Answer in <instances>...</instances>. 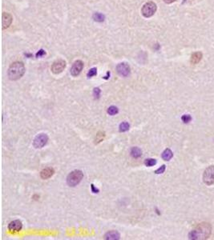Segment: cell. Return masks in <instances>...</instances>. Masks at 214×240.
<instances>
[{
  "label": "cell",
  "mask_w": 214,
  "mask_h": 240,
  "mask_svg": "<svg viewBox=\"0 0 214 240\" xmlns=\"http://www.w3.org/2000/svg\"><path fill=\"white\" fill-rule=\"evenodd\" d=\"M211 233V224L209 223H201L189 233V237L192 240H205L209 239Z\"/></svg>",
  "instance_id": "cell-1"
},
{
  "label": "cell",
  "mask_w": 214,
  "mask_h": 240,
  "mask_svg": "<svg viewBox=\"0 0 214 240\" xmlns=\"http://www.w3.org/2000/svg\"><path fill=\"white\" fill-rule=\"evenodd\" d=\"M25 66L22 62H14L8 69V77L11 80H18L25 73Z\"/></svg>",
  "instance_id": "cell-2"
},
{
  "label": "cell",
  "mask_w": 214,
  "mask_h": 240,
  "mask_svg": "<svg viewBox=\"0 0 214 240\" xmlns=\"http://www.w3.org/2000/svg\"><path fill=\"white\" fill-rule=\"evenodd\" d=\"M84 178V173L81 171L76 170L71 172L67 178V184L70 187H75L81 182L82 179Z\"/></svg>",
  "instance_id": "cell-3"
},
{
  "label": "cell",
  "mask_w": 214,
  "mask_h": 240,
  "mask_svg": "<svg viewBox=\"0 0 214 240\" xmlns=\"http://www.w3.org/2000/svg\"><path fill=\"white\" fill-rule=\"evenodd\" d=\"M156 9H157V6L154 2H147L143 6L141 13L143 16L145 18H150L156 13Z\"/></svg>",
  "instance_id": "cell-4"
},
{
  "label": "cell",
  "mask_w": 214,
  "mask_h": 240,
  "mask_svg": "<svg viewBox=\"0 0 214 240\" xmlns=\"http://www.w3.org/2000/svg\"><path fill=\"white\" fill-rule=\"evenodd\" d=\"M203 181L206 185L210 186L214 183V165L209 166L203 174Z\"/></svg>",
  "instance_id": "cell-5"
},
{
  "label": "cell",
  "mask_w": 214,
  "mask_h": 240,
  "mask_svg": "<svg viewBox=\"0 0 214 240\" xmlns=\"http://www.w3.org/2000/svg\"><path fill=\"white\" fill-rule=\"evenodd\" d=\"M65 67H66V62L64 59H58L53 63L51 70L52 73L58 75V74H60L64 71Z\"/></svg>",
  "instance_id": "cell-6"
},
{
  "label": "cell",
  "mask_w": 214,
  "mask_h": 240,
  "mask_svg": "<svg viewBox=\"0 0 214 240\" xmlns=\"http://www.w3.org/2000/svg\"><path fill=\"white\" fill-rule=\"evenodd\" d=\"M48 141V137L46 134H40L37 135L35 138L34 139L33 146L35 148H42L47 144Z\"/></svg>",
  "instance_id": "cell-7"
},
{
  "label": "cell",
  "mask_w": 214,
  "mask_h": 240,
  "mask_svg": "<svg viewBox=\"0 0 214 240\" xmlns=\"http://www.w3.org/2000/svg\"><path fill=\"white\" fill-rule=\"evenodd\" d=\"M117 73L122 77H128L130 75V66L125 63H121L116 66Z\"/></svg>",
  "instance_id": "cell-8"
},
{
  "label": "cell",
  "mask_w": 214,
  "mask_h": 240,
  "mask_svg": "<svg viewBox=\"0 0 214 240\" xmlns=\"http://www.w3.org/2000/svg\"><path fill=\"white\" fill-rule=\"evenodd\" d=\"M83 68H84V63L81 60L75 61L71 68V75L74 77L77 76L80 74Z\"/></svg>",
  "instance_id": "cell-9"
},
{
  "label": "cell",
  "mask_w": 214,
  "mask_h": 240,
  "mask_svg": "<svg viewBox=\"0 0 214 240\" xmlns=\"http://www.w3.org/2000/svg\"><path fill=\"white\" fill-rule=\"evenodd\" d=\"M12 20H13V18L11 16V14L7 12H3L2 14V28L3 30L8 28L11 26Z\"/></svg>",
  "instance_id": "cell-10"
},
{
  "label": "cell",
  "mask_w": 214,
  "mask_h": 240,
  "mask_svg": "<svg viewBox=\"0 0 214 240\" xmlns=\"http://www.w3.org/2000/svg\"><path fill=\"white\" fill-rule=\"evenodd\" d=\"M22 228V222L20 220H14L11 222L8 225V229L11 231L18 232L21 231Z\"/></svg>",
  "instance_id": "cell-11"
},
{
  "label": "cell",
  "mask_w": 214,
  "mask_h": 240,
  "mask_svg": "<svg viewBox=\"0 0 214 240\" xmlns=\"http://www.w3.org/2000/svg\"><path fill=\"white\" fill-rule=\"evenodd\" d=\"M54 173H55L54 169L51 168V167H47V168L43 169L40 172V177L42 178L43 179H49V178L52 176Z\"/></svg>",
  "instance_id": "cell-12"
},
{
  "label": "cell",
  "mask_w": 214,
  "mask_h": 240,
  "mask_svg": "<svg viewBox=\"0 0 214 240\" xmlns=\"http://www.w3.org/2000/svg\"><path fill=\"white\" fill-rule=\"evenodd\" d=\"M201 58H202V53L200 51H197L192 55L190 62L192 64H197L201 60Z\"/></svg>",
  "instance_id": "cell-13"
},
{
  "label": "cell",
  "mask_w": 214,
  "mask_h": 240,
  "mask_svg": "<svg viewBox=\"0 0 214 240\" xmlns=\"http://www.w3.org/2000/svg\"><path fill=\"white\" fill-rule=\"evenodd\" d=\"M105 239L108 240H116L120 239V234L116 231H111L108 232L104 236Z\"/></svg>",
  "instance_id": "cell-14"
},
{
  "label": "cell",
  "mask_w": 214,
  "mask_h": 240,
  "mask_svg": "<svg viewBox=\"0 0 214 240\" xmlns=\"http://www.w3.org/2000/svg\"><path fill=\"white\" fill-rule=\"evenodd\" d=\"M172 156H173V153H172V151L170 149H168V148L166 150H164V152L162 153L161 155L162 159L164 160H165V161H169V160L172 158Z\"/></svg>",
  "instance_id": "cell-15"
},
{
  "label": "cell",
  "mask_w": 214,
  "mask_h": 240,
  "mask_svg": "<svg viewBox=\"0 0 214 240\" xmlns=\"http://www.w3.org/2000/svg\"><path fill=\"white\" fill-rule=\"evenodd\" d=\"M130 153L131 155H132L133 158H135V159L140 158L142 155L141 150L140 149L139 147H133V148H132Z\"/></svg>",
  "instance_id": "cell-16"
},
{
  "label": "cell",
  "mask_w": 214,
  "mask_h": 240,
  "mask_svg": "<svg viewBox=\"0 0 214 240\" xmlns=\"http://www.w3.org/2000/svg\"><path fill=\"white\" fill-rule=\"evenodd\" d=\"M104 19H105L104 15H103V14L100 13V12H96V13H95V14H93V19H94L95 22H102L104 21Z\"/></svg>",
  "instance_id": "cell-17"
},
{
  "label": "cell",
  "mask_w": 214,
  "mask_h": 240,
  "mask_svg": "<svg viewBox=\"0 0 214 240\" xmlns=\"http://www.w3.org/2000/svg\"><path fill=\"white\" fill-rule=\"evenodd\" d=\"M129 127H130L129 123H127V122H124L122 123H120L119 128H120V132H125V131L129 130Z\"/></svg>",
  "instance_id": "cell-18"
},
{
  "label": "cell",
  "mask_w": 214,
  "mask_h": 240,
  "mask_svg": "<svg viewBox=\"0 0 214 240\" xmlns=\"http://www.w3.org/2000/svg\"><path fill=\"white\" fill-rule=\"evenodd\" d=\"M156 160L155 159H147L145 161V165L146 166H153L156 165Z\"/></svg>",
  "instance_id": "cell-19"
},
{
  "label": "cell",
  "mask_w": 214,
  "mask_h": 240,
  "mask_svg": "<svg viewBox=\"0 0 214 240\" xmlns=\"http://www.w3.org/2000/svg\"><path fill=\"white\" fill-rule=\"evenodd\" d=\"M119 112V110L116 107H114V106H111L110 107H108V113L110 115H116L117 113Z\"/></svg>",
  "instance_id": "cell-20"
},
{
  "label": "cell",
  "mask_w": 214,
  "mask_h": 240,
  "mask_svg": "<svg viewBox=\"0 0 214 240\" xmlns=\"http://www.w3.org/2000/svg\"><path fill=\"white\" fill-rule=\"evenodd\" d=\"M96 75H97V69H96L95 67H93L92 69L89 70V71L87 72V76L88 78H92Z\"/></svg>",
  "instance_id": "cell-21"
},
{
  "label": "cell",
  "mask_w": 214,
  "mask_h": 240,
  "mask_svg": "<svg viewBox=\"0 0 214 240\" xmlns=\"http://www.w3.org/2000/svg\"><path fill=\"white\" fill-rule=\"evenodd\" d=\"M181 119H182V121H183L184 123H190L191 120H192V117H191V115H184L181 117Z\"/></svg>",
  "instance_id": "cell-22"
},
{
  "label": "cell",
  "mask_w": 214,
  "mask_h": 240,
  "mask_svg": "<svg viewBox=\"0 0 214 240\" xmlns=\"http://www.w3.org/2000/svg\"><path fill=\"white\" fill-rule=\"evenodd\" d=\"M100 93H101V91L99 87H96V88H94L93 90V95H94L95 99H99L100 96Z\"/></svg>",
  "instance_id": "cell-23"
},
{
  "label": "cell",
  "mask_w": 214,
  "mask_h": 240,
  "mask_svg": "<svg viewBox=\"0 0 214 240\" xmlns=\"http://www.w3.org/2000/svg\"><path fill=\"white\" fill-rule=\"evenodd\" d=\"M104 133H99L97 135H96V138H95V143H100V142H101V141H103V138H104Z\"/></svg>",
  "instance_id": "cell-24"
},
{
  "label": "cell",
  "mask_w": 214,
  "mask_h": 240,
  "mask_svg": "<svg viewBox=\"0 0 214 240\" xmlns=\"http://www.w3.org/2000/svg\"><path fill=\"white\" fill-rule=\"evenodd\" d=\"M164 171H165V165H162L160 168H158L156 171H155V174H160L164 173Z\"/></svg>",
  "instance_id": "cell-25"
},
{
  "label": "cell",
  "mask_w": 214,
  "mask_h": 240,
  "mask_svg": "<svg viewBox=\"0 0 214 240\" xmlns=\"http://www.w3.org/2000/svg\"><path fill=\"white\" fill-rule=\"evenodd\" d=\"M44 55H46L45 50H43V49H41V50H39V52L36 54V57L37 58H39V57H42V56H43Z\"/></svg>",
  "instance_id": "cell-26"
},
{
  "label": "cell",
  "mask_w": 214,
  "mask_h": 240,
  "mask_svg": "<svg viewBox=\"0 0 214 240\" xmlns=\"http://www.w3.org/2000/svg\"><path fill=\"white\" fill-rule=\"evenodd\" d=\"M91 188H92V191L93 192V193H99V189H97L96 187H95V186L93 185V184H92L91 185Z\"/></svg>",
  "instance_id": "cell-27"
},
{
  "label": "cell",
  "mask_w": 214,
  "mask_h": 240,
  "mask_svg": "<svg viewBox=\"0 0 214 240\" xmlns=\"http://www.w3.org/2000/svg\"><path fill=\"white\" fill-rule=\"evenodd\" d=\"M176 0H164V2L165 3H168V4H170V3H172L176 2Z\"/></svg>",
  "instance_id": "cell-28"
},
{
  "label": "cell",
  "mask_w": 214,
  "mask_h": 240,
  "mask_svg": "<svg viewBox=\"0 0 214 240\" xmlns=\"http://www.w3.org/2000/svg\"><path fill=\"white\" fill-rule=\"evenodd\" d=\"M109 76H110V72L108 71L107 72V75H106L105 77H103V79H108L109 78Z\"/></svg>",
  "instance_id": "cell-29"
}]
</instances>
